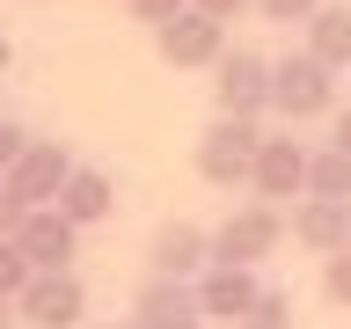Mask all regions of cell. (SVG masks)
Instances as JSON below:
<instances>
[{"label":"cell","mask_w":351,"mask_h":329,"mask_svg":"<svg viewBox=\"0 0 351 329\" xmlns=\"http://www.w3.org/2000/svg\"><path fill=\"white\" fill-rule=\"evenodd\" d=\"M256 147H263L256 117H213V125L197 132V175H205L213 191H234V183H249V169H256Z\"/></svg>","instance_id":"obj_1"},{"label":"cell","mask_w":351,"mask_h":329,"mask_svg":"<svg viewBox=\"0 0 351 329\" xmlns=\"http://www.w3.org/2000/svg\"><path fill=\"white\" fill-rule=\"evenodd\" d=\"M329 103H337V73H329L315 51L271 59V110H278L285 125H307V117H322Z\"/></svg>","instance_id":"obj_2"},{"label":"cell","mask_w":351,"mask_h":329,"mask_svg":"<svg viewBox=\"0 0 351 329\" xmlns=\"http://www.w3.org/2000/svg\"><path fill=\"white\" fill-rule=\"evenodd\" d=\"M278 241H285V205L249 197V205H234V212L213 227V263H249V271H256L263 256H278Z\"/></svg>","instance_id":"obj_3"},{"label":"cell","mask_w":351,"mask_h":329,"mask_svg":"<svg viewBox=\"0 0 351 329\" xmlns=\"http://www.w3.org/2000/svg\"><path fill=\"white\" fill-rule=\"evenodd\" d=\"M81 315H88V285L73 271H37L15 293V322L22 329H81Z\"/></svg>","instance_id":"obj_4"},{"label":"cell","mask_w":351,"mask_h":329,"mask_svg":"<svg viewBox=\"0 0 351 329\" xmlns=\"http://www.w3.org/2000/svg\"><path fill=\"white\" fill-rule=\"evenodd\" d=\"M213 103H219V117H263L271 110V59L263 51H219V66H213Z\"/></svg>","instance_id":"obj_5"},{"label":"cell","mask_w":351,"mask_h":329,"mask_svg":"<svg viewBox=\"0 0 351 329\" xmlns=\"http://www.w3.org/2000/svg\"><path fill=\"white\" fill-rule=\"evenodd\" d=\"M154 51H161V66H219L227 22H213L205 8H183V15L154 22Z\"/></svg>","instance_id":"obj_6"},{"label":"cell","mask_w":351,"mask_h":329,"mask_svg":"<svg viewBox=\"0 0 351 329\" xmlns=\"http://www.w3.org/2000/svg\"><path fill=\"white\" fill-rule=\"evenodd\" d=\"M249 191L263 205H285V197H307V147L293 132H263L256 147V169H249Z\"/></svg>","instance_id":"obj_7"},{"label":"cell","mask_w":351,"mask_h":329,"mask_svg":"<svg viewBox=\"0 0 351 329\" xmlns=\"http://www.w3.org/2000/svg\"><path fill=\"white\" fill-rule=\"evenodd\" d=\"M15 249L29 256V271H73V249H81V227L59 212V205H29L15 227Z\"/></svg>","instance_id":"obj_8"},{"label":"cell","mask_w":351,"mask_h":329,"mask_svg":"<svg viewBox=\"0 0 351 329\" xmlns=\"http://www.w3.org/2000/svg\"><path fill=\"white\" fill-rule=\"evenodd\" d=\"M205 263H213V227H197V219H169L147 241V278H197Z\"/></svg>","instance_id":"obj_9"},{"label":"cell","mask_w":351,"mask_h":329,"mask_svg":"<svg viewBox=\"0 0 351 329\" xmlns=\"http://www.w3.org/2000/svg\"><path fill=\"white\" fill-rule=\"evenodd\" d=\"M132 329H205L197 285L191 278H147L139 300H132Z\"/></svg>","instance_id":"obj_10"},{"label":"cell","mask_w":351,"mask_h":329,"mask_svg":"<svg viewBox=\"0 0 351 329\" xmlns=\"http://www.w3.org/2000/svg\"><path fill=\"white\" fill-rule=\"evenodd\" d=\"M191 285H197V307H205V322H241V315L256 307V293H263V278L249 271V263H205Z\"/></svg>","instance_id":"obj_11"},{"label":"cell","mask_w":351,"mask_h":329,"mask_svg":"<svg viewBox=\"0 0 351 329\" xmlns=\"http://www.w3.org/2000/svg\"><path fill=\"white\" fill-rule=\"evenodd\" d=\"M66 175H73V154H66L59 139H29L22 161L8 169V191H15L22 205H51V197L66 191Z\"/></svg>","instance_id":"obj_12"},{"label":"cell","mask_w":351,"mask_h":329,"mask_svg":"<svg viewBox=\"0 0 351 329\" xmlns=\"http://www.w3.org/2000/svg\"><path fill=\"white\" fill-rule=\"evenodd\" d=\"M285 234L300 241V249H315V256H337L351 241V205L344 197H300V205L285 212Z\"/></svg>","instance_id":"obj_13"},{"label":"cell","mask_w":351,"mask_h":329,"mask_svg":"<svg viewBox=\"0 0 351 329\" xmlns=\"http://www.w3.org/2000/svg\"><path fill=\"white\" fill-rule=\"evenodd\" d=\"M51 205H59L73 227H103V219L117 212V183H110L103 169H81V161H73V175H66V191L51 197Z\"/></svg>","instance_id":"obj_14"},{"label":"cell","mask_w":351,"mask_h":329,"mask_svg":"<svg viewBox=\"0 0 351 329\" xmlns=\"http://www.w3.org/2000/svg\"><path fill=\"white\" fill-rule=\"evenodd\" d=\"M300 51H315L329 73H344L351 66V0H322V8L307 15V44Z\"/></svg>","instance_id":"obj_15"},{"label":"cell","mask_w":351,"mask_h":329,"mask_svg":"<svg viewBox=\"0 0 351 329\" xmlns=\"http://www.w3.org/2000/svg\"><path fill=\"white\" fill-rule=\"evenodd\" d=\"M307 197H344V205H351V154L344 147L307 154Z\"/></svg>","instance_id":"obj_16"},{"label":"cell","mask_w":351,"mask_h":329,"mask_svg":"<svg viewBox=\"0 0 351 329\" xmlns=\"http://www.w3.org/2000/svg\"><path fill=\"white\" fill-rule=\"evenodd\" d=\"M234 329H293V293H271V285H263L256 307H249Z\"/></svg>","instance_id":"obj_17"},{"label":"cell","mask_w":351,"mask_h":329,"mask_svg":"<svg viewBox=\"0 0 351 329\" xmlns=\"http://www.w3.org/2000/svg\"><path fill=\"white\" fill-rule=\"evenodd\" d=\"M29 278H37V271H29V256L15 249V234H0V300H15Z\"/></svg>","instance_id":"obj_18"},{"label":"cell","mask_w":351,"mask_h":329,"mask_svg":"<svg viewBox=\"0 0 351 329\" xmlns=\"http://www.w3.org/2000/svg\"><path fill=\"white\" fill-rule=\"evenodd\" d=\"M322 293L337 307H351V249H337V256H322Z\"/></svg>","instance_id":"obj_19"},{"label":"cell","mask_w":351,"mask_h":329,"mask_svg":"<svg viewBox=\"0 0 351 329\" xmlns=\"http://www.w3.org/2000/svg\"><path fill=\"white\" fill-rule=\"evenodd\" d=\"M315 8H322V0H256V15H263V22H307Z\"/></svg>","instance_id":"obj_20"},{"label":"cell","mask_w":351,"mask_h":329,"mask_svg":"<svg viewBox=\"0 0 351 329\" xmlns=\"http://www.w3.org/2000/svg\"><path fill=\"white\" fill-rule=\"evenodd\" d=\"M22 147H29V132H22V125H8V117H0V183H8V169H15V161H22Z\"/></svg>","instance_id":"obj_21"},{"label":"cell","mask_w":351,"mask_h":329,"mask_svg":"<svg viewBox=\"0 0 351 329\" xmlns=\"http://www.w3.org/2000/svg\"><path fill=\"white\" fill-rule=\"evenodd\" d=\"M125 8H132V15H139V22H147V29H154V22H169V15H183V8H191V0H125Z\"/></svg>","instance_id":"obj_22"},{"label":"cell","mask_w":351,"mask_h":329,"mask_svg":"<svg viewBox=\"0 0 351 329\" xmlns=\"http://www.w3.org/2000/svg\"><path fill=\"white\" fill-rule=\"evenodd\" d=\"M22 212H29V205H22V197L0 183V234H15V227H22Z\"/></svg>","instance_id":"obj_23"},{"label":"cell","mask_w":351,"mask_h":329,"mask_svg":"<svg viewBox=\"0 0 351 329\" xmlns=\"http://www.w3.org/2000/svg\"><path fill=\"white\" fill-rule=\"evenodd\" d=\"M191 8H205V15H213V22H234V15H249L256 0H191Z\"/></svg>","instance_id":"obj_24"},{"label":"cell","mask_w":351,"mask_h":329,"mask_svg":"<svg viewBox=\"0 0 351 329\" xmlns=\"http://www.w3.org/2000/svg\"><path fill=\"white\" fill-rule=\"evenodd\" d=\"M329 147H344V154H351V110H337V132H329Z\"/></svg>","instance_id":"obj_25"},{"label":"cell","mask_w":351,"mask_h":329,"mask_svg":"<svg viewBox=\"0 0 351 329\" xmlns=\"http://www.w3.org/2000/svg\"><path fill=\"white\" fill-rule=\"evenodd\" d=\"M0 329H15V300H0Z\"/></svg>","instance_id":"obj_26"},{"label":"cell","mask_w":351,"mask_h":329,"mask_svg":"<svg viewBox=\"0 0 351 329\" xmlns=\"http://www.w3.org/2000/svg\"><path fill=\"white\" fill-rule=\"evenodd\" d=\"M344 249H351V241H344Z\"/></svg>","instance_id":"obj_27"},{"label":"cell","mask_w":351,"mask_h":329,"mask_svg":"<svg viewBox=\"0 0 351 329\" xmlns=\"http://www.w3.org/2000/svg\"><path fill=\"white\" fill-rule=\"evenodd\" d=\"M125 329H132V322H125Z\"/></svg>","instance_id":"obj_28"}]
</instances>
